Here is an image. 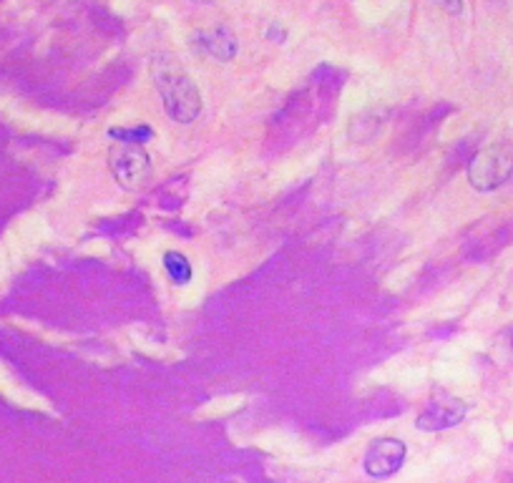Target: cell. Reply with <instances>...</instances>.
I'll use <instances>...</instances> for the list:
<instances>
[{"label": "cell", "instance_id": "10", "mask_svg": "<svg viewBox=\"0 0 513 483\" xmlns=\"http://www.w3.org/2000/svg\"><path fill=\"white\" fill-rule=\"evenodd\" d=\"M501 337L506 340V345H509V348L513 350V325H511V327H506V330H503V335H501Z\"/></svg>", "mask_w": 513, "mask_h": 483}, {"label": "cell", "instance_id": "3", "mask_svg": "<svg viewBox=\"0 0 513 483\" xmlns=\"http://www.w3.org/2000/svg\"><path fill=\"white\" fill-rule=\"evenodd\" d=\"M108 169L118 181V187L126 191L144 189L151 179V161L144 147L133 144H114L108 149Z\"/></svg>", "mask_w": 513, "mask_h": 483}, {"label": "cell", "instance_id": "6", "mask_svg": "<svg viewBox=\"0 0 513 483\" xmlns=\"http://www.w3.org/2000/svg\"><path fill=\"white\" fill-rule=\"evenodd\" d=\"M196 44H199V48L204 51L206 56L221 60V63H227V60L235 59L236 51H239V44H236L235 33L227 28V26H217V28L199 33Z\"/></svg>", "mask_w": 513, "mask_h": 483}, {"label": "cell", "instance_id": "4", "mask_svg": "<svg viewBox=\"0 0 513 483\" xmlns=\"http://www.w3.org/2000/svg\"><path fill=\"white\" fill-rule=\"evenodd\" d=\"M469 413V403H463L461 398L451 396L445 390H438L436 396L428 400L426 410L415 418V428L426 431V433H436V431H448L463 423Z\"/></svg>", "mask_w": 513, "mask_h": 483}, {"label": "cell", "instance_id": "2", "mask_svg": "<svg viewBox=\"0 0 513 483\" xmlns=\"http://www.w3.org/2000/svg\"><path fill=\"white\" fill-rule=\"evenodd\" d=\"M513 174V144H493L469 161V184L476 191H493Z\"/></svg>", "mask_w": 513, "mask_h": 483}, {"label": "cell", "instance_id": "8", "mask_svg": "<svg viewBox=\"0 0 513 483\" xmlns=\"http://www.w3.org/2000/svg\"><path fill=\"white\" fill-rule=\"evenodd\" d=\"M108 139H114L116 144L144 147L147 141L154 139V129L147 126V124H139V126H118V129H108Z\"/></svg>", "mask_w": 513, "mask_h": 483}, {"label": "cell", "instance_id": "1", "mask_svg": "<svg viewBox=\"0 0 513 483\" xmlns=\"http://www.w3.org/2000/svg\"><path fill=\"white\" fill-rule=\"evenodd\" d=\"M154 86L159 91L164 111L172 121L189 126L202 114V93L187 71L169 60L154 63Z\"/></svg>", "mask_w": 513, "mask_h": 483}, {"label": "cell", "instance_id": "11", "mask_svg": "<svg viewBox=\"0 0 513 483\" xmlns=\"http://www.w3.org/2000/svg\"><path fill=\"white\" fill-rule=\"evenodd\" d=\"M191 3H212V0H191Z\"/></svg>", "mask_w": 513, "mask_h": 483}, {"label": "cell", "instance_id": "9", "mask_svg": "<svg viewBox=\"0 0 513 483\" xmlns=\"http://www.w3.org/2000/svg\"><path fill=\"white\" fill-rule=\"evenodd\" d=\"M436 3H438L445 13H451V15L463 13V0H436Z\"/></svg>", "mask_w": 513, "mask_h": 483}, {"label": "cell", "instance_id": "5", "mask_svg": "<svg viewBox=\"0 0 513 483\" xmlns=\"http://www.w3.org/2000/svg\"><path fill=\"white\" fill-rule=\"evenodd\" d=\"M408 448L400 439H378L367 448L363 469L370 479H390L405 463Z\"/></svg>", "mask_w": 513, "mask_h": 483}, {"label": "cell", "instance_id": "7", "mask_svg": "<svg viewBox=\"0 0 513 483\" xmlns=\"http://www.w3.org/2000/svg\"><path fill=\"white\" fill-rule=\"evenodd\" d=\"M164 270H166V275L169 279L179 285V287H184V285H189L191 278H194V267L187 260V254H181V252H176V249H169L166 254H164Z\"/></svg>", "mask_w": 513, "mask_h": 483}]
</instances>
